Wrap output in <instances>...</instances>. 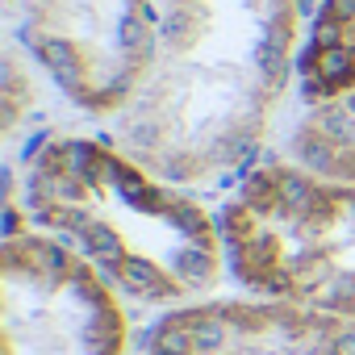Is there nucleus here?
I'll return each instance as SVG.
<instances>
[{
  "instance_id": "obj_7",
  "label": "nucleus",
  "mask_w": 355,
  "mask_h": 355,
  "mask_svg": "<svg viewBox=\"0 0 355 355\" xmlns=\"http://www.w3.org/2000/svg\"><path fill=\"white\" fill-rule=\"evenodd\" d=\"M297 80L305 101H326L355 88V0H322L301 42Z\"/></svg>"
},
{
  "instance_id": "obj_8",
  "label": "nucleus",
  "mask_w": 355,
  "mask_h": 355,
  "mask_svg": "<svg viewBox=\"0 0 355 355\" xmlns=\"http://www.w3.org/2000/svg\"><path fill=\"white\" fill-rule=\"evenodd\" d=\"M288 163L322 180L355 184V88L309 101L305 117L288 134Z\"/></svg>"
},
{
  "instance_id": "obj_5",
  "label": "nucleus",
  "mask_w": 355,
  "mask_h": 355,
  "mask_svg": "<svg viewBox=\"0 0 355 355\" xmlns=\"http://www.w3.org/2000/svg\"><path fill=\"white\" fill-rule=\"evenodd\" d=\"M21 38L51 84L88 117H117L138 92L159 0H17Z\"/></svg>"
},
{
  "instance_id": "obj_1",
  "label": "nucleus",
  "mask_w": 355,
  "mask_h": 355,
  "mask_svg": "<svg viewBox=\"0 0 355 355\" xmlns=\"http://www.w3.org/2000/svg\"><path fill=\"white\" fill-rule=\"evenodd\" d=\"M301 0H159L155 59L113 117L171 184L234 175L268 138L301 59Z\"/></svg>"
},
{
  "instance_id": "obj_3",
  "label": "nucleus",
  "mask_w": 355,
  "mask_h": 355,
  "mask_svg": "<svg viewBox=\"0 0 355 355\" xmlns=\"http://www.w3.org/2000/svg\"><path fill=\"white\" fill-rule=\"evenodd\" d=\"M218 222L226 268L251 297L355 322V184L263 163L239 180Z\"/></svg>"
},
{
  "instance_id": "obj_6",
  "label": "nucleus",
  "mask_w": 355,
  "mask_h": 355,
  "mask_svg": "<svg viewBox=\"0 0 355 355\" xmlns=\"http://www.w3.org/2000/svg\"><path fill=\"white\" fill-rule=\"evenodd\" d=\"M146 355H355V322L276 297H205L167 309Z\"/></svg>"
},
{
  "instance_id": "obj_4",
  "label": "nucleus",
  "mask_w": 355,
  "mask_h": 355,
  "mask_svg": "<svg viewBox=\"0 0 355 355\" xmlns=\"http://www.w3.org/2000/svg\"><path fill=\"white\" fill-rule=\"evenodd\" d=\"M121 293L67 243L9 226L0 247V351L5 355H125Z\"/></svg>"
},
{
  "instance_id": "obj_2",
  "label": "nucleus",
  "mask_w": 355,
  "mask_h": 355,
  "mask_svg": "<svg viewBox=\"0 0 355 355\" xmlns=\"http://www.w3.org/2000/svg\"><path fill=\"white\" fill-rule=\"evenodd\" d=\"M21 205L30 226L67 243L138 305L205 301L230 272L222 222L117 138H46L26 163Z\"/></svg>"
}]
</instances>
